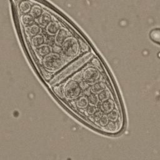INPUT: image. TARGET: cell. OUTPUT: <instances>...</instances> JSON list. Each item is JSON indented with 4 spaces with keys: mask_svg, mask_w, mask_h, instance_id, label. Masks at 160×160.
Instances as JSON below:
<instances>
[{
    "mask_svg": "<svg viewBox=\"0 0 160 160\" xmlns=\"http://www.w3.org/2000/svg\"><path fill=\"white\" fill-rule=\"evenodd\" d=\"M107 125V124H106ZM107 127H108V128H107V129H108V131H114L116 129L117 127L116 126L115 124L112 123V122H111L109 123V124L107 125Z\"/></svg>",
    "mask_w": 160,
    "mask_h": 160,
    "instance_id": "22",
    "label": "cell"
},
{
    "mask_svg": "<svg viewBox=\"0 0 160 160\" xmlns=\"http://www.w3.org/2000/svg\"><path fill=\"white\" fill-rule=\"evenodd\" d=\"M108 119L111 121H116L118 118V111H116V109H114V110H111L110 111V113L108 115Z\"/></svg>",
    "mask_w": 160,
    "mask_h": 160,
    "instance_id": "17",
    "label": "cell"
},
{
    "mask_svg": "<svg viewBox=\"0 0 160 160\" xmlns=\"http://www.w3.org/2000/svg\"><path fill=\"white\" fill-rule=\"evenodd\" d=\"M51 47L47 44H41L36 47V51L41 56H45L51 52Z\"/></svg>",
    "mask_w": 160,
    "mask_h": 160,
    "instance_id": "7",
    "label": "cell"
},
{
    "mask_svg": "<svg viewBox=\"0 0 160 160\" xmlns=\"http://www.w3.org/2000/svg\"><path fill=\"white\" fill-rule=\"evenodd\" d=\"M113 102L111 99H106L102 104V109L106 112H110L113 109Z\"/></svg>",
    "mask_w": 160,
    "mask_h": 160,
    "instance_id": "9",
    "label": "cell"
},
{
    "mask_svg": "<svg viewBox=\"0 0 160 160\" xmlns=\"http://www.w3.org/2000/svg\"><path fill=\"white\" fill-rule=\"evenodd\" d=\"M99 75V74L97 69L91 68H88L84 72L83 78L86 81L89 82H92L98 79Z\"/></svg>",
    "mask_w": 160,
    "mask_h": 160,
    "instance_id": "5",
    "label": "cell"
},
{
    "mask_svg": "<svg viewBox=\"0 0 160 160\" xmlns=\"http://www.w3.org/2000/svg\"><path fill=\"white\" fill-rule=\"evenodd\" d=\"M22 21L26 26H30L33 24L34 20L32 16L29 15H25L22 18Z\"/></svg>",
    "mask_w": 160,
    "mask_h": 160,
    "instance_id": "13",
    "label": "cell"
},
{
    "mask_svg": "<svg viewBox=\"0 0 160 160\" xmlns=\"http://www.w3.org/2000/svg\"><path fill=\"white\" fill-rule=\"evenodd\" d=\"M109 96V93L108 92V91H103L99 94V99L102 100V101H104L106 99H107Z\"/></svg>",
    "mask_w": 160,
    "mask_h": 160,
    "instance_id": "19",
    "label": "cell"
},
{
    "mask_svg": "<svg viewBox=\"0 0 160 160\" xmlns=\"http://www.w3.org/2000/svg\"><path fill=\"white\" fill-rule=\"evenodd\" d=\"M105 86L104 84H102V83H98V84H94L92 88V91L94 93H97V92H99L100 91H102V90L104 89Z\"/></svg>",
    "mask_w": 160,
    "mask_h": 160,
    "instance_id": "14",
    "label": "cell"
},
{
    "mask_svg": "<svg viewBox=\"0 0 160 160\" xmlns=\"http://www.w3.org/2000/svg\"><path fill=\"white\" fill-rule=\"evenodd\" d=\"M26 31L29 35L34 36L39 32V28L38 25L31 24L26 28Z\"/></svg>",
    "mask_w": 160,
    "mask_h": 160,
    "instance_id": "11",
    "label": "cell"
},
{
    "mask_svg": "<svg viewBox=\"0 0 160 160\" xmlns=\"http://www.w3.org/2000/svg\"><path fill=\"white\" fill-rule=\"evenodd\" d=\"M62 49L66 56L69 58H74L78 53L79 43L74 38H67L62 43Z\"/></svg>",
    "mask_w": 160,
    "mask_h": 160,
    "instance_id": "1",
    "label": "cell"
},
{
    "mask_svg": "<svg viewBox=\"0 0 160 160\" xmlns=\"http://www.w3.org/2000/svg\"><path fill=\"white\" fill-rule=\"evenodd\" d=\"M91 56V54H88L84 55L83 57L80 58L78 61L73 62L72 64H71V66H69L64 71H62L59 74V76L56 78V81H61V79H64L66 77L68 76L69 74H71V73L76 71V69H79L82 64L86 63V62L90 59Z\"/></svg>",
    "mask_w": 160,
    "mask_h": 160,
    "instance_id": "3",
    "label": "cell"
},
{
    "mask_svg": "<svg viewBox=\"0 0 160 160\" xmlns=\"http://www.w3.org/2000/svg\"><path fill=\"white\" fill-rule=\"evenodd\" d=\"M108 118L106 116H102L100 119H99V122L100 124L102 126H106L108 124Z\"/></svg>",
    "mask_w": 160,
    "mask_h": 160,
    "instance_id": "21",
    "label": "cell"
},
{
    "mask_svg": "<svg viewBox=\"0 0 160 160\" xmlns=\"http://www.w3.org/2000/svg\"><path fill=\"white\" fill-rule=\"evenodd\" d=\"M88 99L85 97L80 98L77 101V105L79 108H85L88 106Z\"/></svg>",
    "mask_w": 160,
    "mask_h": 160,
    "instance_id": "15",
    "label": "cell"
},
{
    "mask_svg": "<svg viewBox=\"0 0 160 160\" xmlns=\"http://www.w3.org/2000/svg\"><path fill=\"white\" fill-rule=\"evenodd\" d=\"M88 101H89V102L91 104L94 105V104H96L98 102V96L96 94H91V95H90L89 96Z\"/></svg>",
    "mask_w": 160,
    "mask_h": 160,
    "instance_id": "20",
    "label": "cell"
},
{
    "mask_svg": "<svg viewBox=\"0 0 160 160\" xmlns=\"http://www.w3.org/2000/svg\"><path fill=\"white\" fill-rule=\"evenodd\" d=\"M51 18L48 14H43L39 19V22L42 25H46L50 22Z\"/></svg>",
    "mask_w": 160,
    "mask_h": 160,
    "instance_id": "16",
    "label": "cell"
},
{
    "mask_svg": "<svg viewBox=\"0 0 160 160\" xmlns=\"http://www.w3.org/2000/svg\"><path fill=\"white\" fill-rule=\"evenodd\" d=\"M44 67L51 71H56L62 65V59L56 53H49L44 56L43 59Z\"/></svg>",
    "mask_w": 160,
    "mask_h": 160,
    "instance_id": "2",
    "label": "cell"
},
{
    "mask_svg": "<svg viewBox=\"0 0 160 160\" xmlns=\"http://www.w3.org/2000/svg\"><path fill=\"white\" fill-rule=\"evenodd\" d=\"M69 33L68 31L65 29H59L58 31L56 33L55 36V42L57 44L61 45L63 41L68 37Z\"/></svg>",
    "mask_w": 160,
    "mask_h": 160,
    "instance_id": "6",
    "label": "cell"
},
{
    "mask_svg": "<svg viewBox=\"0 0 160 160\" xmlns=\"http://www.w3.org/2000/svg\"><path fill=\"white\" fill-rule=\"evenodd\" d=\"M59 24L56 22H50L48 24L46 28V31L47 32L51 35L56 34V33L58 31L59 29Z\"/></svg>",
    "mask_w": 160,
    "mask_h": 160,
    "instance_id": "8",
    "label": "cell"
},
{
    "mask_svg": "<svg viewBox=\"0 0 160 160\" xmlns=\"http://www.w3.org/2000/svg\"><path fill=\"white\" fill-rule=\"evenodd\" d=\"M80 92V88L78 84L74 81H71L69 82L64 88V95L68 99H73L76 98Z\"/></svg>",
    "mask_w": 160,
    "mask_h": 160,
    "instance_id": "4",
    "label": "cell"
},
{
    "mask_svg": "<svg viewBox=\"0 0 160 160\" xmlns=\"http://www.w3.org/2000/svg\"><path fill=\"white\" fill-rule=\"evenodd\" d=\"M150 38L155 42L157 44H160V29H153L151 31L149 34Z\"/></svg>",
    "mask_w": 160,
    "mask_h": 160,
    "instance_id": "10",
    "label": "cell"
},
{
    "mask_svg": "<svg viewBox=\"0 0 160 160\" xmlns=\"http://www.w3.org/2000/svg\"><path fill=\"white\" fill-rule=\"evenodd\" d=\"M44 42V38L41 35H36L33 37L31 41L32 45L34 47H38L40 45H41Z\"/></svg>",
    "mask_w": 160,
    "mask_h": 160,
    "instance_id": "12",
    "label": "cell"
},
{
    "mask_svg": "<svg viewBox=\"0 0 160 160\" xmlns=\"http://www.w3.org/2000/svg\"><path fill=\"white\" fill-rule=\"evenodd\" d=\"M41 14V9L39 7H34L32 11L31 14L34 18H38L40 16Z\"/></svg>",
    "mask_w": 160,
    "mask_h": 160,
    "instance_id": "18",
    "label": "cell"
},
{
    "mask_svg": "<svg viewBox=\"0 0 160 160\" xmlns=\"http://www.w3.org/2000/svg\"><path fill=\"white\" fill-rule=\"evenodd\" d=\"M95 110H96V109H95V108H94L93 106H89V107L88 108V112L90 113V114L94 113V112L95 111Z\"/></svg>",
    "mask_w": 160,
    "mask_h": 160,
    "instance_id": "23",
    "label": "cell"
}]
</instances>
